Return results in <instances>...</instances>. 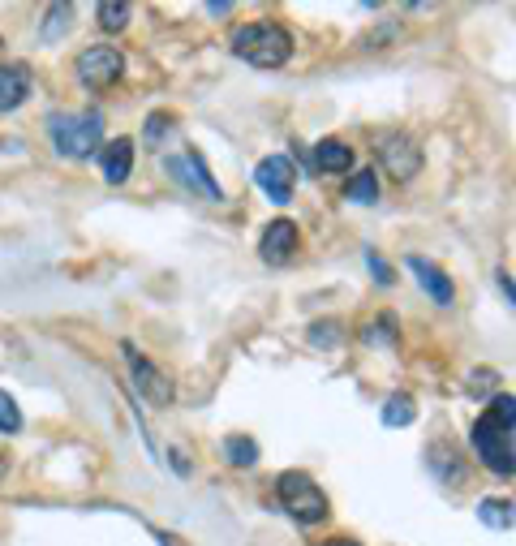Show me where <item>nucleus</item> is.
I'll return each instance as SVG.
<instances>
[{"instance_id":"nucleus-17","label":"nucleus","mask_w":516,"mask_h":546,"mask_svg":"<svg viewBox=\"0 0 516 546\" xmlns=\"http://www.w3.org/2000/svg\"><path fill=\"white\" fill-rule=\"evenodd\" d=\"M478 521L486 525V529H504V534H508V529H512V499H482V504H478Z\"/></svg>"},{"instance_id":"nucleus-10","label":"nucleus","mask_w":516,"mask_h":546,"mask_svg":"<svg viewBox=\"0 0 516 546\" xmlns=\"http://www.w3.org/2000/svg\"><path fill=\"white\" fill-rule=\"evenodd\" d=\"M258 254H263L267 267H284L297 254V224L293 220H271L263 228V241H258Z\"/></svg>"},{"instance_id":"nucleus-6","label":"nucleus","mask_w":516,"mask_h":546,"mask_svg":"<svg viewBox=\"0 0 516 546\" xmlns=\"http://www.w3.org/2000/svg\"><path fill=\"white\" fill-rule=\"evenodd\" d=\"M121 74H125V56L117 48H108V43H95V48H86L78 56V78L91 91H108L112 82H121Z\"/></svg>"},{"instance_id":"nucleus-26","label":"nucleus","mask_w":516,"mask_h":546,"mask_svg":"<svg viewBox=\"0 0 516 546\" xmlns=\"http://www.w3.org/2000/svg\"><path fill=\"white\" fill-rule=\"evenodd\" d=\"M366 263H370V271H375V280H379V284H392V271L383 267V258H379L375 250H366Z\"/></svg>"},{"instance_id":"nucleus-2","label":"nucleus","mask_w":516,"mask_h":546,"mask_svg":"<svg viewBox=\"0 0 516 546\" xmlns=\"http://www.w3.org/2000/svg\"><path fill=\"white\" fill-rule=\"evenodd\" d=\"M48 134L61 155L86 160V155H99V147H104V117H99L95 108L91 112H56V117H48Z\"/></svg>"},{"instance_id":"nucleus-15","label":"nucleus","mask_w":516,"mask_h":546,"mask_svg":"<svg viewBox=\"0 0 516 546\" xmlns=\"http://www.w3.org/2000/svg\"><path fill=\"white\" fill-rule=\"evenodd\" d=\"M344 198H349V203H362V207H375V203H379V181H375V172H370V168L353 172L349 185H344Z\"/></svg>"},{"instance_id":"nucleus-18","label":"nucleus","mask_w":516,"mask_h":546,"mask_svg":"<svg viewBox=\"0 0 516 546\" xmlns=\"http://www.w3.org/2000/svg\"><path fill=\"white\" fill-rule=\"evenodd\" d=\"M95 18H99V31L121 35L125 22H129V5H125V0H104V5L95 9Z\"/></svg>"},{"instance_id":"nucleus-25","label":"nucleus","mask_w":516,"mask_h":546,"mask_svg":"<svg viewBox=\"0 0 516 546\" xmlns=\"http://www.w3.org/2000/svg\"><path fill=\"white\" fill-rule=\"evenodd\" d=\"M491 413H495L499 422H508V426H512V418H516V400H512L508 392H504V396H495V409H491Z\"/></svg>"},{"instance_id":"nucleus-5","label":"nucleus","mask_w":516,"mask_h":546,"mask_svg":"<svg viewBox=\"0 0 516 546\" xmlns=\"http://www.w3.org/2000/svg\"><path fill=\"white\" fill-rule=\"evenodd\" d=\"M121 353H125V362H129V379H134V387H138V396L147 400V405H155V409H164V405H172V383H168V375L160 366L151 362V357H142L138 353V344H121Z\"/></svg>"},{"instance_id":"nucleus-7","label":"nucleus","mask_w":516,"mask_h":546,"mask_svg":"<svg viewBox=\"0 0 516 546\" xmlns=\"http://www.w3.org/2000/svg\"><path fill=\"white\" fill-rule=\"evenodd\" d=\"M164 168H168V177L177 181V185H185V190H194V194H203L207 203H220V185H215V177L207 172V164H203V155L198 151H185V155H168L164 160Z\"/></svg>"},{"instance_id":"nucleus-9","label":"nucleus","mask_w":516,"mask_h":546,"mask_svg":"<svg viewBox=\"0 0 516 546\" xmlns=\"http://www.w3.org/2000/svg\"><path fill=\"white\" fill-rule=\"evenodd\" d=\"M254 181H258V190H263V194L271 198V203L284 207V203L293 198V185H297L293 160H284V155H267V160H258Z\"/></svg>"},{"instance_id":"nucleus-1","label":"nucleus","mask_w":516,"mask_h":546,"mask_svg":"<svg viewBox=\"0 0 516 546\" xmlns=\"http://www.w3.org/2000/svg\"><path fill=\"white\" fill-rule=\"evenodd\" d=\"M233 52L254 69H280L293 56V35L280 22H246L233 31Z\"/></svg>"},{"instance_id":"nucleus-29","label":"nucleus","mask_w":516,"mask_h":546,"mask_svg":"<svg viewBox=\"0 0 516 546\" xmlns=\"http://www.w3.org/2000/svg\"><path fill=\"white\" fill-rule=\"evenodd\" d=\"M323 546H357V542H349V538H332V542H323Z\"/></svg>"},{"instance_id":"nucleus-28","label":"nucleus","mask_w":516,"mask_h":546,"mask_svg":"<svg viewBox=\"0 0 516 546\" xmlns=\"http://www.w3.org/2000/svg\"><path fill=\"white\" fill-rule=\"evenodd\" d=\"M172 469H177L181 478H185V473H190V461H185V452H172Z\"/></svg>"},{"instance_id":"nucleus-13","label":"nucleus","mask_w":516,"mask_h":546,"mask_svg":"<svg viewBox=\"0 0 516 546\" xmlns=\"http://www.w3.org/2000/svg\"><path fill=\"white\" fill-rule=\"evenodd\" d=\"M31 99V69L26 65H0V112H13Z\"/></svg>"},{"instance_id":"nucleus-20","label":"nucleus","mask_w":516,"mask_h":546,"mask_svg":"<svg viewBox=\"0 0 516 546\" xmlns=\"http://www.w3.org/2000/svg\"><path fill=\"white\" fill-rule=\"evenodd\" d=\"M413 418H418V409H413V396H405V392L383 405V426H409Z\"/></svg>"},{"instance_id":"nucleus-24","label":"nucleus","mask_w":516,"mask_h":546,"mask_svg":"<svg viewBox=\"0 0 516 546\" xmlns=\"http://www.w3.org/2000/svg\"><path fill=\"white\" fill-rule=\"evenodd\" d=\"M172 117H168V112H151V117H147V142H151V147H155V142H164L168 134H172Z\"/></svg>"},{"instance_id":"nucleus-19","label":"nucleus","mask_w":516,"mask_h":546,"mask_svg":"<svg viewBox=\"0 0 516 546\" xmlns=\"http://www.w3.org/2000/svg\"><path fill=\"white\" fill-rule=\"evenodd\" d=\"M224 452H228V461H233L237 469H250V465H258V443H254V439H246V435L224 439Z\"/></svg>"},{"instance_id":"nucleus-21","label":"nucleus","mask_w":516,"mask_h":546,"mask_svg":"<svg viewBox=\"0 0 516 546\" xmlns=\"http://www.w3.org/2000/svg\"><path fill=\"white\" fill-rule=\"evenodd\" d=\"M69 18H74V5H52L48 13H43V39H61L69 31Z\"/></svg>"},{"instance_id":"nucleus-4","label":"nucleus","mask_w":516,"mask_h":546,"mask_svg":"<svg viewBox=\"0 0 516 546\" xmlns=\"http://www.w3.org/2000/svg\"><path fill=\"white\" fill-rule=\"evenodd\" d=\"M473 452L482 456V465L499 473V478H512L516 469V443H512V426L499 422L495 413H482L478 422H473Z\"/></svg>"},{"instance_id":"nucleus-31","label":"nucleus","mask_w":516,"mask_h":546,"mask_svg":"<svg viewBox=\"0 0 516 546\" xmlns=\"http://www.w3.org/2000/svg\"><path fill=\"white\" fill-rule=\"evenodd\" d=\"M0 52H5V39H0Z\"/></svg>"},{"instance_id":"nucleus-3","label":"nucleus","mask_w":516,"mask_h":546,"mask_svg":"<svg viewBox=\"0 0 516 546\" xmlns=\"http://www.w3.org/2000/svg\"><path fill=\"white\" fill-rule=\"evenodd\" d=\"M276 495H280V508L289 512L293 521H301V525H319V521H327V512H332V504H327V491L310 478V473H301V469L284 473L280 486H276Z\"/></svg>"},{"instance_id":"nucleus-30","label":"nucleus","mask_w":516,"mask_h":546,"mask_svg":"<svg viewBox=\"0 0 516 546\" xmlns=\"http://www.w3.org/2000/svg\"><path fill=\"white\" fill-rule=\"evenodd\" d=\"M0 473H5V456H0Z\"/></svg>"},{"instance_id":"nucleus-11","label":"nucleus","mask_w":516,"mask_h":546,"mask_svg":"<svg viewBox=\"0 0 516 546\" xmlns=\"http://www.w3.org/2000/svg\"><path fill=\"white\" fill-rule=\"evenodd\" d=\"M99 172L108 185H125L134 172V138H112L99 147Z\"/></svg>"},{"instance_id":"nucleus-14","label":"nucleus","mask_w":516,"mask_h":546,"mask_svg":"<svg viewBox=\"0 0 516 546\" xmlns=\"http://www.w3.org/2000/svg\"><path fill=\"white\" fill-rule=\"evenodd\" d=\"M314 168L319 172H349L353 168V147L340 138H323L319 147H314Z\"/></svg>"},{"instance_id":"nucleus-8","label":"nucleus","mask_w":516,"mask_h":546,"mask_svg":"<svg viewBox=\"0 0 516 546\" xmlns=\"http://www.w3.org/2000/svg\"><path fill=\"white\" fill-rule=\"evenodd\" d=\"M379 164L387 168L392 181H409V177H418V168H422V151L409 134H387V138H379Z\"/></svg>"},{"instance_id":"nucleus-16","label":"nucleus","mask_w":516,"mask_h":546,"mask_svg":"<svg viewBox=\"0 0 516 546\" xmlns=\"http://www.w3.org/2000/svg\"><path fill=\"white\" fill-rule=\"evenodd\" d=\"M430 469H435L439 473V482H448V486H456V482H465V461H461V456H456L452 448H435V452H430Z\"/></svg>"},{"instance_id":"nucleus-22","label":"nucleus","mask_w":516,"mask_h":546,"mask_svg":"<svg viewBox=\"0 0 516 546\" xmlns=\"http://www.w3.org/2000/svg\"><path fill=\"white\" fill-rule=\"evenodd\" d=\"M22 430V409L18 400H13L9 392H0V435H18Z\"/></svg>"},{"instance_id":"nucleus-12","label":"nucleus","mask_w":516,"mask_h":546,"mask_svg":"<svg viewBox=\"0 0 516 546\" xmlns=\"http://www.w3.org/2000/svg\"><path fill=\"white\" fill-rule=\"evenodd\" d=\"M405 267L413 271V276H418V284L422 289L430 293V301H439V306H452V297H456V284L443 276V271L430 263V258H422V254H409L405 258Z\"/></svg>"},{"instance_id":"nucleus-23","label":"nucleus","mask_w":516,"mask_h":546,"mask_svg":"<svg viewBox=\"0 0 516 546\" xmlns=\"http://www.w3.org/2000/svg\"><path fill=\"white\" fill-rule=\"evenodd\" d=\"M310 344H314V349H336V344H340V323L336 319L314 323L310 327Z\"/></svg>"},{"instance_id":"nucleus-27","label":"nucleus","mask_w":516,"mask_h":546,"mask_svg":"<svg viewBox=\"0 0 516 546\" xmlns=\"http://www.w3.org/2000/svg\"><path fill=\"white\" fill-rule=\"evenodd\" d=\"M491 383H495V370L491 366H478V370H473V379H469L473 392H482V387H491Z\"/></svg>"}]
</instances>
